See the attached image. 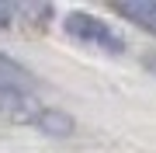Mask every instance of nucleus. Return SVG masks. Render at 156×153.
I'll use <instances>...</instances> for the list:
<instances>
[{"instance_id": "39448f33", "label": "nucleus", "mask_w": 156, "mask_h": 153, "mask_svg": "<svg viewBox=\"0 0 156 153\" xmlns=\"http://www.w3.org/2000/svg\"><path fill=\"white\" fill-rule=\"evenodd\" d=\"M24 77H28V70H24L21 63H14V59L0 56V84H11V80H24Z\"/></svg>"}, {"instance_id": "20e7f679", "label": "nucleus", "mask_w": 156, "mask_h": 153, "mask_svg": "<svg viewBox=\"0 0 156 153\" xmlns=\"http://www.w3.org/2000/svg\"><path fill=\"white\" fill-rule=\"evenodd\" d=\"M115 11L128 17V21L142 24V28L156 31V0H135V4H115Z\"/></svg>"}, {"instance_id": "f257e3e1", "label": "nucleus", "mask_w": 156, "mask_h": 153, "mask_svg": "<svg viewBox=\"0 0 156 153\" xmlns=\"http://www.w3.org/2000/svg\"><path fill=\"white\" fill-rule=\"evenodd\" d=\"M69 38H76L80 46H90L97 52H108V56H122L125 52V38L118 35L111 24H104L101 17L87 14V11H69L66 21H62Z\"/></svg>"}, {"instance_id": "f03ea898", "label": "nucleus", "mask_w": 156, "mask_h": 153, "mask_svg": "<svg viewBox=\"0 0 156 153\" xmlns=\"http://www.w3.org/2000/svg\"><path fill=\"white\" fill-rule=\"evenodd\" d=\"M0 115L4 118H14V122H31L42 115V104L38 97L31 91H24V87L17 84H0Z\"/></svg>"}, {"instance_id": "423d86ee", "label": "nucleus", "mask_w": 156, "mask_h": 153, "mask_svg": "<svg viewBox=\"0 0 156 153\" xmlns=\"http://www.w3.org/2000/svg\"><path fill=\"white\" fill-rule=\"evenodd\" d=\"M146 66H149V70H153V73H156V52H153V56H149V59H146Z\"/></svg>"}, {"instance_id": "7ed1b4c3", "label": "nucleus", "mask_w": 156, "mask_h": 153, "mask_svg": "<svg viewBox=\"0 0 156 153\" xmlns=\"http://www.w3.org/2000/svg\"><path fill=\"white\" fill-rule=\"evenodd\" d=\"M35 125L45 132V136H56V139H66V136H73V118L66 111H59V108H42V115L35 118Z\"/></svg>"}]
</instances>
